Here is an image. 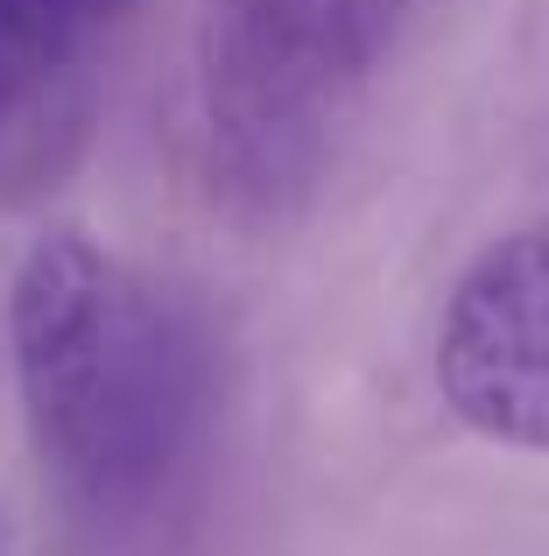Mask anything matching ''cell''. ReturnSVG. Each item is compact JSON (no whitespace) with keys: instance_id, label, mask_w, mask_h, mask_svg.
Masks as SVG:
<instances>
[{"instance_id":"obj_1","label":"cell","mask_w":549,"mask_h":556,"mask_svg":"<svg viewBox=\"0 0 549 556\" xmlns=\"http://www.w3.org/2000/svg\"><path fill=\"white\" fill-rule=\"evenodd\" d=\"M22 416L78 556H177L205 515L226 430V345L183 289L85 232L14 268Z\"/></svg>"},{"instance_id":"obj_2","label":"cell","mask_w":549,"mask_h":556,"mask_svg":"<svg viewBox=\"0 0 549 556\" xmlns=\"http://www.w3.org/2000/svg\"><path fill=\"white\" fill-rule=\"evenodd\" d=\"M409 8L416 0H205L197 121L212 184L254 212L296 204Z\"/></svg>"},{"instance_id":"obj_3","label":"cell","mask_w":549,"mask_h":556,"mask_svg":"<svg viewBox=\"0 0 549 556\" xmlns=\"http://www.w3.org/2000/svg\"><path fill=\"white\" fill-rule=\"evenodd\" d=\"M437 394L465 430L549 451V218L494 240L444 296Z\"/></svg>"},{"instance_id":"obj_4","label":"cell","mask_w":549,"mask_h":556,"mask_svg":"<svg viewBox=\"0 0 549 556\" xmlns=\"http://www.w3.org/2000/svg\"><path fill=\"white\" fill-rule=\"evenodd\" d=\"M99 106V50L0 8V204L50 190L78 163Z\"/></svg>"},{"instance_id":"obj_5","label":"cell","mask_w":549,"mask_h":556,"mask_svg":"<svg viewBox=\"0 0 549 556\" xmlns=\"http://www.w3.org/2000/svg\"><path fill=\"white\" fill-rule=\"evenodd\" d=\"M8 8H22L28 22H42V28H56V36L92 42V50H99V36H106L135 0H8Z\"/></svg>"}]
</instances>
